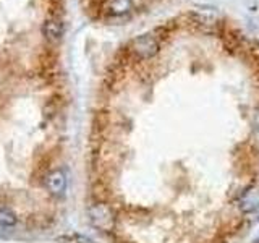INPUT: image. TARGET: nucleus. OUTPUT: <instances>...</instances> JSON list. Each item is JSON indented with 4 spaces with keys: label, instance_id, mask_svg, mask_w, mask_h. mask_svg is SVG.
I'll use <instances>...</instances> for the list:
<instances>
[{
    "label": "nucleus",
    "instance_id": "obj_1",
    "mask_svg": "<svg viewBox=\"0 0 259 243\" xmlns=\"http://www.w3.org/2000/svg\"><path fill=\"white\" fill-rule=\"evenodd\" d=\"M132 52L140 59H151L159 52V40L154 34L138 36L132 43Z\"/></svg>",
    "mask_w": 259,
    "mask_h": 243
},
{
    "label": "nucleus",
    "instance_id": "obj_2",
    "mask_svg": "<svg viewBox=\"0 0 259 243\" xmlns=\"http://www.w3.org/2000/svg\"><path fill=\"white\" fill-rule=\"evenodd\" d=\"M89 219H91V224L101 230H107L113 224V217H112V211L105 205H96L89 209Z\"/></svg>",
    "mask_w": 259,
    "mask_h": 243
},
{
    "label": "nucleus",
    "instance_id": "obj_3",
    "mask_svg": "<svg viewBox=\"0 0 259 243\" xmlns=\"http://www.w3.org/2000/svg\"><path fill=\"white\" fill-rule=\"evenodd\" d=\"M63 21L62 18H57V16H46V21L42 24V34L46 40L49 43H59L63 36Z\"/></svg>",
    "mask_w": 259,
    "mask_h": 243
},
{
    "label": "nucleus",
    "instance_id": "obj_4",
    "mask_svg": "<svg viewBox=\"0 0 259 243\" xmlns=\"http://www.w3.org/2000/svg\"><path fill=\"white\" fill-rule=\"evenodd\" d=\"M46 186L55 196L63 194L67 190V175H65L63 170H54V172L49 174L46 178Z\"/></svg>",
    "mask_w": 259,
    "mask_h": 243
},
{
    "label": "nucleus",
    "instance_id": "obj_5",
    "mask_svg": "<svg viewBox=\"0 0 259 243\" xmlns=\"http://www.w3.org/2000/svg\"><path fill=\"white\" fill-rule=\"evenodd\" d=\"M16 214L13 211L7 209V208H0V225L2 227H13L16 224Z\"/></svg>",
    "mask_w": 259,
    "mask_h": 243
},
{
    "label": "nucleus",
    "instance_id": "obj_6",
    "mask_svg": "<svg viewBox=\"0 0 259 243\" xmlns=\"http://www.w3.org/2000/svg\"><path fill=\"white\" fill-rule=\"evenodd\" d=\"M241 202H243V208H245L246 211H253L259 205V193L257 191H249V193H246L245 196H243Z\"/></svg>",
    "mask_w": 259,
    "mask_h": 243
},
{
    "label": "nucleus",
    "instance_id": "obj_7",
    "mask_svg": "<svg viewBox=\"0 0 259 243\" xmlns=\"http://www.w3.org/2000/svg\"><path fill=\"white\" fill-rule=\"evenodd\" d=\"M110 8L115 13H123L130 8V0H110Z\"/></svg>",
    "mask_w": 259,
    "mask_h": 243
},
{
    "label": "nucleus",
    "instance_id": "obj_8",
    "mask_svg": "<svg viewBox=\"0 0 259 243\" xmlns=\"http://www.w3.org/2000/svg\"><path fill=\"white\" fill-rule=\"evenodd\" d=\"M257 124H259V118H257Z\"/></svg>",
    "mask_w": 259,
    "mask_h": 243
}]
</instances>
